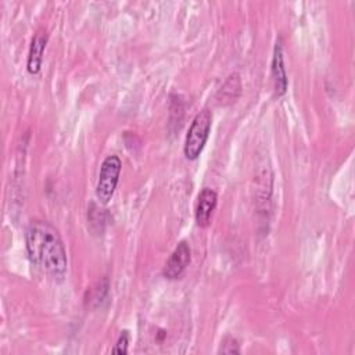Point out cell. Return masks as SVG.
<instances>
[{
	"label": "cell",
	"mask_w": 355,
	"mask_h": 355,
	"mask_svg": "<svg viewBox=\"0 0 355 355\" xmlns=\"http://www.w3.org/2000/svg\"><path fill=\"white\" fill-rule=\"evenodd\" d=\"M122 162L118 155H108L104 158L97 184H96V197L100 204H108L115 193Z\"/></svg>",
	"instance_id": "cell-3"
},
{
	"label": "cell",
	"mask_w": 355,
	"mask_h": 355,
	"mask_svg": "<svg viewBox=\"0 0 355 355\" xmlns=\"http://www.w3.org/2000/svg\"><path fill=\"white\" fill-rule=\"evenodd\" d=\"M218 352H222V354H240V347H239V343L236 338L227 336L222 340L220 343V347H219V351Z\"/></svg>",
	"instance_id": "cell-9"
},
{
	"label": "cell",
	"mask_w": 355,
	"mask_h": 355,
	"mask_svg": "<svg viewBox=\"0 0 355 355\" xmlns=\"http://www.w3.org/2000/svg\"><path fill=\"white\" fill-rule=\"evenodd\" d=\"M212 112L207 108L201 110L193 119L184 139V155L187 159H196L201 154L211 132Z\"/></svg>",
	"instance_id": "cell-2"
},
{
	"label": "cell",
	"mask_w": 355,
	"mask_h": 355,
	"mask_svg": "<svg viewBox=\"0 0 355 355\" xmlns=\"http://www.w3.org/2000/svg\"><path fill=\"white\" fill-rule=\"evenodd\" d=\"M128 344H129V334H128L126 330H123L119 334V337H118V340H116V343L112 348V352L114 354H126L128 352Z\"/></svg>",
	"instance_id": "cell-10"
},
{
	"label": "cell",
	"mask_w": 355,
	"mask_h": 355,
	"mask_svg": "<svg viewBox=\"0 0 355 355\" xmlns=\"http://www.w3.org/2000/svg\"><path fill=\"white\" fill-rule=\"evenodd\" d=\"M47 40H49V35L44 29H39L32 37L29 53H28L26 68L33 75L37 73L42 68V61H43V54H44Z\"/></svg>",
	"instance_id": "cell-7"
},
{
	"label": "cell",
	"mask_w": 355,
	"mask_h": 355,
	"mask_svg": "<svg viewBox=\"0 0 355 355\" xmlns=\"http://www.w3.org/2000/svg\"><path fill=\"white\" fill-rule=\"evenodd\" d=\"M272 79H273V89L276 96H283L288 86L287 72L284 67V58H283V46L282 40L279 39L275 44L273 50V58H272Z\"/></svg>",
	"instance_id": "cell-6"
},
{
	"label": "cell",
	"mask_w": 355,
	"mask_h": 355,
	"mask_svg": "<svg viewBox=\"0 0 355 355\" xmlns=\"http://www.w3.org/2000/svg\"><path fill=\"white\" fill-rule=\"evenodd\" d=\"M216 202H218V194L215 190L209 187H204L200 191L197 197V204H196V222L198 226L205 227L209 225Z\"/></svg>",
	"instance_id": "cell-5"
},
{
	"label": "cell",
	"mask_w": 355,
	"mask_h": 355,
	"mask_svg": "<svg viewBox=\"0 0 355 355\" xmlns=\"http://www.w3.org/2000/svg\"><path fill=\"white\" fill-rule=\"evenodd\" d=\"M190 255L191 252H190L189 244L186 241H180L173 250V252L171 254V257L168 258V261L165 262L162 275L169 280L179 279L190 263V258H191Z\"/></svg>",
	"instance_id": "cell-4"
},
{
	"label": "cell",
	"mask_w": 355,
	"mask_h": 355,
	"mask_svg": "<svg viewBox=\"0 0 355 355\" xmlns=\"http://www.w3.org/2000/svg\"><path fill=\"white\" fill-rule=\"evenodd\" d=\"M240 92H241L240 78H239L237 73H233L226 79V82L223 83V86L218 92V96H216L218 104L219 105H226V104H230V103L236 101Z\"/></svg>",
	"instance_id": "cell-8"
},
{
	"label": "cell",
	"mask_w": 355,
	"mask_h": 355,
	"mask_svg": "<svg viewBox=\"0 0 355 355\" xmlns=\"http://www.w3.org/2000/svg\"><path fill=\"white\" fill-rule=\"evenodd\" d=\"M26 252L33 265L51 279L61 282L65 277L68 261L64 243L57 229L46 220H31L25 230Z\"/></svg>",
	"instance_id": "cell-1"
}]
</instances>
